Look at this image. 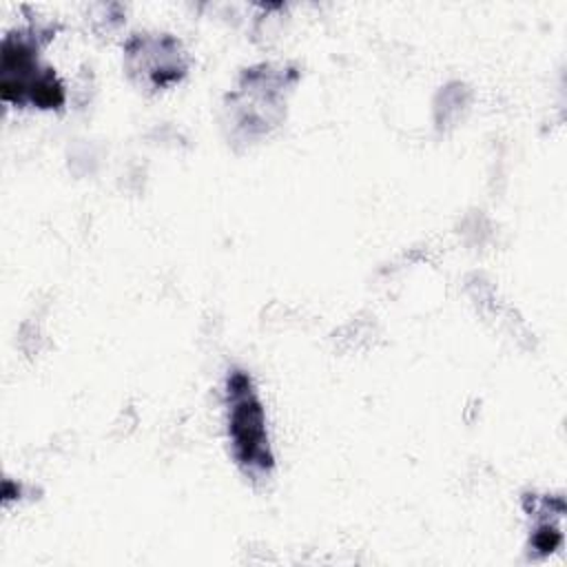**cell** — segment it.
<instances>
[{"label":"cell","mask_w":567,"mask_h":567,"mask_svg":"<svg viewBox=\"0 0 567 567\" xmlns=\"http://www.w3.org/2000/svg\"><path fill=\"white\" fill-rule=\"evenodd\" d=\"M228 396V434L237 463L246 474L259 478L272 470V452L266 432V414L244 370H233L226 383Z\"/></svg>","instance_id":"obj_1"}]
</instances>
